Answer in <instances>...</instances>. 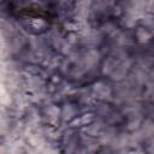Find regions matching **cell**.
<instances>
[{
	"label": "cell",
	"mask_w": 154,
	"mask_h": 154,
	"mask_svg": "<svg viewBox=\"0 0 154 154\" xmlns=\"http://www.w3.org/2000/svg\"><path fill=\"white\" fill-rule=\"evenodd\" d=\"M0 154H7V150L2 146H0Z\"/></svg>",
	"instance_id": "obj_1"
}]
</instances>
